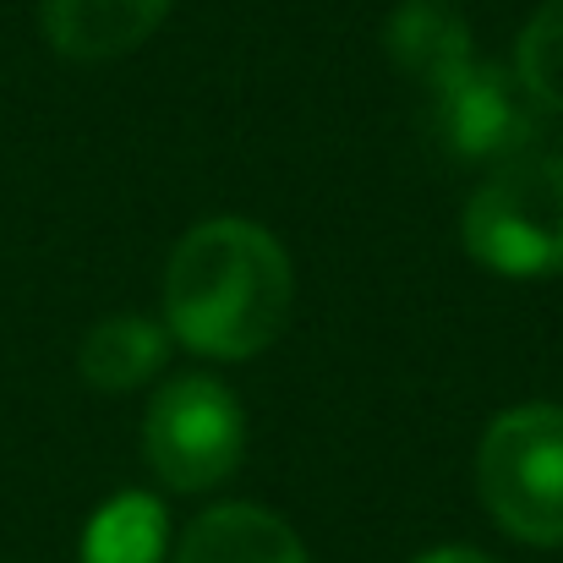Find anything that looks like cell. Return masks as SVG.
<instances>
[{"instance_id":"10","label":"cell","mask_w":563,"mask_h":563,"mask_svg":"<svg viewBox=\"0 0 563 563\" xmlns=\"http://www.w3.org/2000/svg\"><path fill=\"white\" fill-rule=\"evenodd\" d=\"M165 531V504L154 493H121L88 520L82 563H159Z\"/></svg>"},{"instance_id":"5","label":"cell","mask_w":563,"mask_h":563,"mask_svg":"<svg viewBox=\"0 0 563 563\" xmlns=\"http://www.w3.org/2000/svg\"><path fill=\"white\" fill-rule=\"evenodd\" d=\"M537 104L515 71L493 60H465L454 77L427 88V132L454 159L509 165L537 148Z\"/></svg>"},{"instance_id":"4","label":"cell","mask_w":563,"mask_h":563,"mask_svg":"<svg viewBox=\"0 0 563 563\" xmlns=\"http://www.w3.org/2000/svg\"><path fill=\"white\" fill-rule=\"evenodd\" d=\"M148 471L170 493H208L241 471L246 454V410L230 383L208 373L170 377L143 416Z\"/></svg>"},{"instance_id":"7","label":"cell","mask_w":563,"mask_h":563,"mask_svg":"<svg viewBox=\"0 0 563 563\" xmlns=\"http://www.w3.org/2000/svg\"><path fill=\"white\" fill-rule=\"evenodd\" d=\"M383 49L427 93L443 77H454L465 60H476V33L449 0H405L383 22Z\"/></svg>"},{"instance_id":"2","label":"cell","mask_w":563,"mask_h":563,"mask_svg":"<svg viewBox=\"0 0 563 563\" xmlns=\"http://www.w3.org/2000/svg\"><path fill=\"white\" fill-rule=\"evenodd\" d=\"M460 246L498 279L563 274V154H520L471 191Z\"/></svg>"},{"instance_id":"8","label":"cell","mask_w":563,"mask_h":563,"mask_svg":"<svg viewBox=\"0 0 563 563\" xmlns=\"http://www.w3.org/2000/svg\"><path fill=\"white\" fill-rule=\"evenodd\" d=\"M176 563H307V548L274 509L219 504L187 526Z\"/></svg>"},{"instance_id":"1","label":"cell","mask_w":563,"mask_h":563,"mask_svg":"<svg viewBox=\"0 0 563 563\" xmlns=\"http://www.w3.org/2000/svg\"><path fill=\"white\" fill-rule=\"evenodd\" d=\"M296 307V268L257 219H202L165 263V334L208 362L263 356Z\"/></svg>"},{"instance_id":"11","label":"cell","mask_w":563,"mask_h":563,"mask_svg":"<svg viewBox=\"0 0 563 563\" xmlns=\"http://www.w3.org/2000/svg\"><path fill=\"white\" fill-rule=\"evenodd\" d=\"M515 77H520V88L531 93L537 110L563 115V0L537 5V16L520 27Z\"/></svg>"},{"instance_id":"12","label":"cell","mask_w":563,"mask_h":563,"mask_svg":"<svg viewBox=\"0 0 563 563\" xmlns=\"http://www.w3.org/2000/svg\"><path fill=\"white\" fill-rule=\"evenodd\" d=\"M416 563H493V559L476 553V548H432V553H421Z\"/></svg>"},{"instance_id":"3","label":"cell","mask_w":563,"mask_h":563,"mask_svg":"<svg viewBox=\"0 0 563 563\" xmlns=\"http://www.w3.org/2000/svg\"><path fill=\"white\" fill-rule=\"evenodd\" d=\"M476 493L504 537L526 548H563V405L531 399L476 443Z\"/></svg>"},{"instance_id":"6","label":"cell","mask_w":563,"mask_h":563,"mask_svg":"<svg viewBox=\"0 0 563 563\" xmlns=\"http://www.w3.org/2000/svg\"><path fill=\"white\" fill-rule=\"evenodd\" d=\"M170 16V0H38V22L66 60H121L143 49Z\"/></svg>"},{"instance_id":"9","label":"cell","mask_w":563,"mask_h":563,"mask_svg":"<svg viewBox=\"0 0 563 563\" xmlns=\"http://www.w3.org/2000/svg\"><path fill=\"white\" fill-rule=\"evenodd\" d=\"M165 356H170L165 323H154L143 312H115V318L93 323L88 340L77 345V373L99 394H132L165 367Z\"/></svg>"}]
</instances>
